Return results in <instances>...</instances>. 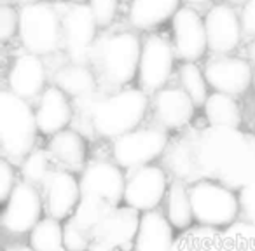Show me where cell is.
<instances>
[{
	"instance_id": "16",
	"label": "cell",
	"mask_w": 255,
	"mask_h": 251,
	"mask_svg": "<svg viewBox=\"0 0 255 251\" xmlns=\"http://www.w3.org/2000/svg\"><path fill=\"white\" fill-rule=\"evenodd\" d=\"M208 49L217 56H227L238 49L243 30H241L240 14L229 4H215L208 9L205 16Z\"/></svg>"
},
{
	"instance_id": "3",
	"label": "cell",
	"mask_w": 255,
	"mask_h": 251,
	"mask_svg": "<svg viewBox=\"0 0 255 251\" xmlns=\"http://www.w3.org/2000/svg\"><path fill=\"white\" fill-rule=\"evenodd\" d=\"M142 42L133 32H114L98 37L91 65L109 87H124L138 75ZM95 72V74H96Z\"/></svg>"
},
{
	"instance_id": "17",
	"label": "cell",
	"mask_w": 255,
	"mask_h": 251,
	"mask_svg": "<svg viewBox=\"0 0 255 251\" xmlns=\"http://www.w3.org/2000/svg\"><path fill=\"white\" fill-rule=\"evenodd\" d=\"M42 194L47 216L60 222L68 220L74 215L75 208L82 199L79 180L72 171L63 167L51 171L46 183L42 185Z\"/></svg>"
},
{
	"instance_id": "29",
	"label": "cell",
	"mask_w": 255,
	"mask_h": 251,
	"mask_svg": "<svg viewBox=\"0 0 255 251\" xmlns=\"http://www.w3.org/2000/svg\"><path fill=\"white\" fill-rule=\"evenodd\" d=\"M30 246L35 251H61L63 248V225L51 216L42 218L30 232Z\"/></svg>"
},
{
	"instance_id": "9",
	"label": "cell",
	"mask_w": 255,
	"mask_h": 251,
	"mask_svg": "<svg viewBox=\"0 0 255 251\" xmlns=\"http://www.w3.org/2000/svg\"><path fill=\"white\" fill-rule=\"evenodd\" d=\"M175 49L173 44L168 42L161 35H150L142 42L138 63V84L140 89L145 92L161 91L166 87L168 81L173 72Z\"/></svg>"
},
{
	"instance_id": "12",
	"label": "cell",
	"mask_w": 255,
	"mask_h": 251,
	"mask_svg": "<svg viewBox=\"0 0 255 251\" xmlns=\"http://www.w3.org/2000/svg\"><path fill=\"white\" fill-rule=\"evenodd\" d=\"M46 209L39 188L26 181H18L9 201L4 204L2 227L11 234H30L33 227L44 218Z\"/></svg>"
},
{
	"instance_id": "36",
	"label": "cell",
	"mask_w": 255,
	"mask_h": 251,
	"mask_svg": "<svg viewBox=\"0 0 255 251\" xmlns=\"http://www.w3.org/2000/svg\"><path fill=\"white\" fill-rule=\"evenodd\" d=\"M238 201H240V215L243 222L255 225V180L240 187Z\"/></svg>"
},
{
	"instance_id": "40",
	"label": "cell",
	"mask_w": 255,
	"mask_h": 251,
	"mask_svg": "<svg viewBox=\"0 0 255 251\" xmlns=\"http://www.w3.org/2000/svg\"><path fill=\"white\" fill-rule=\"evenodd\" d=\"M184 2L189 5H206V4H210L212 0H184Z\"/></svg>"
},
{
	"instance_id": "10",
	"label": "cell",
	"mask_w": 255,
	"mask_h": 251,
	"mask_svg": "<svg viewBox=\"0 0 255 251\" xmlns=\"http://www.w3.org/2000/svg\"><path fill=\"white\" fill-rule=\"evenodd\" d=\"M140 218L142 215L129 206L112 208L93 232L89 251H123L129 244H135Z\"/></svg>"
},
{
	"instance_id": "18",
	"label": "cell",
	"mask_w": 255,
	"mask_h": 251,
	"mask_svg": "<svg viewBox=\"0 0 255 251\" xmlns=\"http://www.w3.org/2000/svg\"><path fill=\"white\" fill-rule=\"evenodd\" d=\"M46 65H44L42 58L37 56V54H19L9 68V91H12L26 101L33 98L39 99V96L46 89Z\"/></svg>"
},
{
	"instance_id": "38",
	"label": "cell",
	"mask_w": 255,
	"mask_h": 251,
	"mask_svg": "<svg viewBox=\"0 0 255 251\" xmlns=\"http://www.w3.org/2000/svg\"><path fill=\"white\" fill-rule=\"evenodd\" d=\"M240 21L243 37H254L255 39V0H248L247 4L241 7Z\"/></svg>"
},
{
	"instance_id": "4",
	"label": "cell",
	"mask_w": 255,
	"mask_h": 251,
	"mask_svg": "<svg viewBox=\"0 0 255 251\" xmlns=\"http://www.w3.org/2000/svg\"><path fill=\"white\" fill-rule=\"evenodd\" d=\"M35 108L9 89L0 92V150L11 163L23 161L35 147Z\"/></svg>"
},
{
	"instance_id": "46",
	"label": "cell",
	"mask_w": 255,
	"mask_h": 251,
	"mask_svg": "<svg viewBox=\"0 0 255 251\" xmlns=\"http://www.w3.org/2000/svg\"><path fill=\"white\" fill-rule=\"evenodd\" d=\"M61 251H67V250H61Z\"/></svg>"
},
{
	"instance_id": "43",
	"label": "cell",
	"mask_w": 255,
	"mask_h": 251,
	"mask_svg": "<svg viewBox=\"0 0 255 251\" xmlns=\"http://www.w3.org/2000/svg\"><path fill=\"white\" fill-rule=\"evenodd\" d=\"M248 56L252 58V61H255V39H254V42L248 46Z\"/></svg>"
},
{
	"instance_id": "34",
	"label": "cell",
	"mask_w": 255,
	"mask_h": 251,
	"mask_svg": "<svg viewBox=\"0 0 255 251\" xmlns=\"http://www.w3.org/2000/svg\"><path fill=\"white\" fill-rule=\"evenodd\" d=\"M86 4L91 9L98 28H107L112 25L119 9V0H88Z\"/></svg>"
},
{
	"instance_id": "15",
	"label": "cell",
	"mask_w": 255,
	"mask_h": 251,
	"mask_svg": "<svg viewBox=\"0 0 255 251\" xmlns=\"http://www.w3.org/2000/svg\"><path fill=\"white\" fill-rule=\"evenodd\" d=\"M205 77L215 92L240 96L252 85L254 68L247 60L238 56H217L206 61Z\"/></svg>"
},
{
	"instance_id": "23",
	"label": "cell",
	"mask_w": 255,
	"mask_h": 251,
	"mask_svg": "<svg viewBox=\"0 0 255 251\" xmlns=\"http://www.w3.org/2000/svg\"><path fill=\"white\" fill-rule=\"evenodd\" d=\"M47 152L51 159L56 161L63 166V169L79 171L82 169L86 163V154H88V145H86L84 136L75 129H63L51 136L47 143Z\"/></svg>"
},
{
	"instance_id": "41",
	"label": "cell",
	"mask_w": 255,
	"mask_h": 251,
	"mask_svg": "<svg viewBox=\"0 0 255 251\" xmlns=\"http://www.w3.org/2000/svg\"><path fill=\"white\" fill-rule=\"evenodd\" d=\"M224 2H226V4H229V5H233V7H236V5H241V7H243L248 0H224Z\"/></svg>"
},
{
	"instance_id": "1",
	"label": "cell",
	"mask_w": 255,
	"mask_h": 251,
	"mask_svg": "<svg viewBox=\"0 0 255 251\" xmlns=\"http://www.w3.org/2000/svg\"><path fill=\"white\" fill-rule=\"evenodd\" d=\"M203 169L212 173L227 187H243L255 180V138L238 129L212 128L198 147Z\"/></svg>"
},
{
	"instance_id": "24",
	"label": "cell",
	"mask_w": 255,
	"mask_h": 251,
	"mask_svg": "<svg viewBox=\"0 0 255 251\" xmlns=\"http://www.w3.org/2000/svg\"><path fill=\"white\" fill-rule=\"evenodd\" d=\"M54 85L61 89L70 98L86 99L96 94V74L89 65L68 63L54 72Z\"/></svg>"
},
{
	"instance_id": "35",
	"label": "cell",
	"mask_w": 255,
	"mask_h": 251,
	"mask_svg": "<svg viewBox=\"0 0 255 251\" xmlns=\"http://www.w3.org/2000/svg\"><path fill=\"white\" fill-rule=\"evenodd\" d=\"M19 32V11L14 5H0V40L9 42Z\"/></svg>"
},
{
	"instance_id": "7",
	"label": "cell",
	"mask_w": 255,
	"mask_h": 251,
	"mask_svg": "<svg viewBox=\"0 0 255 251\" xmlns=\"http://www.w3.org/2000/svg\"><path fill=\"white\" fill-rule=\"evenodd\" d=\"M56 9L61 18V32H63V47L70 63L89 65L91 67V53L98 40V25L88 4H70V2H56Z\"/></svg>"
},
{
	"instance_id": "44",
	"label": "cell",
	"mask_w": 255,
	"mask_h": 251,
	"mask_svg": "<svg viewBox=\"0 0 255 251\" xmlns=\"http://www.w3.org/2000/svg\"><path fill=\"white\" fill-rule=\"evenodd\" d=\"M61 2H70V4H86L88 0H61Z\"/></svg>"
},
{
	"instance_id": "39",
	"label": "cell",
	"mask_w": 255,
	"mask_h": 251,
	"mask_svg": "<svg viewBox=\"0 0 255 251\" xmlns=\"http://www.w3.org/2000/svg\"><path fill=\"white\" fill-rule=\"evenodd\" d=\"M5 251H35V250L32 246H28V244H14V246L5 248Z\"/></svg>"
},
{
	"instance_id": "6",
	"label": "cell",
	"mask_w": 255,
	"mask_h": 251,
	"mask_svg": "<svg viewBox=\"0 0 255 251\" xmlns=\"http://www.w3.org/2000/svg\"><path fill=\"white\" fill-rule=\"evenodd\" d=\"M192 211L198 225L226 230L240 216L238 194L217 180H198L189 187Z\"/></svg>"
},
{
	"instance_id": "22",
	"label": "cell",
	"mask_w": 255,
	"mask_h": 251,
	"mask_svg": "<svg viewBox=\"0 0 255 251\" xmlns=\"http://www.w3.org/2000/svg\"><path fill=\"white\" fill-rule=\"evenodd\" d=\"M182 0H131L128 9V21L135 30L150 32L156 26L173 19Z\"/></svg>"
},
{
	"instance_id": "5",
	"label": "cell",
	"mask_w": 255,
	"mask_h": 251,
	"mask_svg": "<svg viewBox=\"0 0 255 251\" xmlns=\"http://www.w3.org/2000/svg\"><path fill=\"white\" fill-rule=\"evenodd\" d=\"M18 35L26 53L44 58L60 51L63 47V32L56 5L42 0L19 9Z\"/></svg>"
},
{
	"instance_id": "14",
	"label": "cell",
	"mask_w": 255,
	"mask_h": 251,
	"mask_svg": "<svg viewBox=\"0 0 255 251\" xmlns=\"http://www.w3.org/2000/svg\"><path fill=\"white\" fill-rule=\"evenodd\" d=\"M79 183H81L82 195L98 197L109 202L112 208L124 202L126 178H124L123 167L116 163L93 161L82 169Z\"/></svg>"
},
{
	"instance_id": "28",
	"label": "cell",
	"mask_w": 255,
	"mask_h": 251,
	"mask_svg": "<svg viewBox=\"0 0 255 251\" xmlns=\"http://www.w3.org/2000/svg\"><path fill=\"white\" fill-rule=\"evenodd\" d=\"M112 209V206L109 202L102 201L98 197H88V195H82L81 202L75 208L74 215L68 220L75 223L77 227H81L82 230H86L88 234L95 232V229L103 222L109 211Z\"/></svg>"
},
{
	"instance_id": "25",
	"label": "cell",
	"mask_w": 255,
	"mask_h": 251,
	"mask_svg": "<svg viewBox=\"0 0 255 251\" xmlns=\"http://www.w3.org/2000/svg\"><path fill=\"white\" fill-rule=\"evenodd\" d=\"M164 208H166V218L173 225V229L189 230L194 227V211H192L191 194L189 187L182 180H175L170 183L166 199H164Z\"/></svg>"
},
{
	"instance_id": "11",
	"label": "cell",
	"mask_w": 255,
	"mask_h": 251,
	"mask_svg": "<svg viewBox=\"0 0 255 251\" xmlns=\"http://www.w3.org/2000/svg\"><path fill=\"white\" fill-rule=\"evenodd\" d=\"M168 178L163 167L156 164L138 167L126 178L124 204L138 213L154 211L168 194Z\"/></svg>"
},
{
	"instance_id": "20",
	"label": "cell",
	"mask_w": 255,
	"mask_h": 251,
	"mask_svg": "<svg viewBox=\"0 0 255 251\" xmlns=\"http://www.w3.org/2000/svg\"><path fill=\"white\" fill-rule=\"evenodd\" d=\"M196 105L182 87H163L154 94V115L166 131L180 129L192 120Z\"/></svg>"
},
{
	"instance_id": "31",
	"label": "cell",
	"mask_w": 255,
	"mask_h": 251,
	"mask_svg": "<svg viewBox=\"0 0 255 251\" xmlns=\"http://www.w3.org/2000/svg\"><path fill=\"white\" fill-rule=\"evenodd\" d=\"M51 156L47 150L33 149L25 159L21 161V174L26 183L33 187H42L47 176L51 174Z\"/></svg>"
},
{
	"instance_id": "42",
	"label": "cell",
	"mask_w": 255,
	"mask_h": 251,
	"mask_svg": "<svg viewBox=\"0 0 255 251\" xmlns=\"http://www.w3.org/2000/svg\"><path fill=\"white\" fill-rule=\"evenodd\" d=\"M18 4H21V7H25V5H32V4H39V2H42V0H16Z\"/></svg>"
},
{
	"instance_id": "33",
	"label": "cell",
	"mask_w": 255,
	"mask_h": 251,
	"mask_svg": "<svg viewBox=\"0 0 255 251\" xmlns=\"http://www.w3.org/2000/svg\"><path fill=\"white\" fill-rule=\"evenodd\" d=\"M91 246V234L82 230L68 220L63 225V248L67 251H89Z\"/></svg>"
},
{
	"instance_id": "45",
	"label": "cell",
	"mask_w": 255,
	"mask_h": 251,
	"mask_svg": "<svg viewBox=\"0 0 255 251\" xmlns=\"http://www.w3.org/2000/svg\"><path fill=\"white\" fill-rule=\"evenodd\" d=\"M252 85H254V89H255V70H254V81H252Z\"/></svg>"
},
{
	"instance_id": "37",
	"label": "cell",
	"mask_w": 255,
	"mask_h": 251,
	"mask_svg": "<svg viewBox=\"0 0 255 251\" xmlns=\"http://www.w3.org/2000/svg\"><path fill=\"white\" fill-rule=\"evenodd\" d=\"M16 174L14 169H12V164L11 161L4 159L0 161V202L5 204L11 197L12 190L16 187Z\"/></svg>"
},
{
	"instance_id": "8",
	"label": "cell",
	"mask_w": 255,
	"mask_h": 251,
	"mask_svg": "<svg viewBox=\"0 0 255 251\" xmlns=\"http://www.w3.org/2000/svg\"><path fill=\"white\" fill-rule=\"evenodd\" d=\"M168 147V133L163 128H136L112 143V156L123 169L135 171L159 159Z\"/></svg>"
},
{
	"instance_id": "30",
	"label": "cell",
	"mask_w": 255,
	"mask_h": 251,
	"mask_svg": "<svg viewBox=\"0 0 255 251\" xmlns=\"http://www.w3.org/2000/svg\"><path fill=\"white\" fill-rule=\"evenodd\" d=\"M178 82L196 106H205L210 96L205 70H201L196 63H182L178 68Z\"/></svg>"
},
{
	"instance_id": "21",
	"label": "cell",
	"mask_w": 255,
	"mask_h": 251,
	"mask_svg": "<svg viewBox=\"0 0 255 251\" xmlns=\"http://www.w3.org/2000/svg\"><path fill=\"white\" fill-rule=\"evenodd\" d=\"M173 225L159 211L142 213L133 251H173Z\"/></svg>"
},
{
	"instance_id": "13",
	"label": "cell",
	"mask_w": 255,
	"mask_h": 251,
	"mask_svg": "<svg viewBox=\"0 0 255 251\" xmlns=\"http://www.w3.org/2000/svg\"><path fill=\"white\" fill-rule=\"evenodd\" d=\"M175 56L184 63H196L208 51L205 19L192 7H180L171 19Z\"/></svg>"
},
{
	"instance_id": "19",
	"label": "cell",
	"mask_w": 255,
	"mask_h": 251,
	"mask_svg": "<svg viewBox=\"0 0 255 251\" xmlns=\"http://www.w3.org/2000/svg\"><path fill=\"white\" fill-rule=\"evenodd\" d=\"M74 119V106L68 94H65L58 85H47L37 99L35 120L39 133L46 136H54L56 133L67 129Z\"/></svg>"
},
{
	"instance_id": "27",
	"label": "cell",
	"mask_w": 255,
	"mask_h": 251,
	"mask_svg": "<svg viewBox=\"0 0 255 251\" xmlns=\"http://www.w3.org/2000/svg\"><path fill=\"white\" fill-rule=\"evenodd\" d=\"M173 251H229L222 230L208 227H192L184 230L178 239H175Z\"/></svg>"
},
{
	"instance_id": "26",
	"label": "cell",
	"mask_w": 255,
	"mask_h": 251,
	"mask_svg": "<svg viewBox=\"0 0 255 251\" xmlns=\"http://www.w3.org/2000/svg\"><path fill=\"white\" fill-rule=\"evenodd\" d=\"M203 108L212 128L238 129L241 126V108L234 96L212 92Z\"/></svg>"
},
{
	"instance_id": "2",
	"label": "cell",
	"mask_w": 255,
	"mask_h": 251,
	"mask_svg": "<svg viewBox=\"0 0 255 251\" xmlns=\"http://www.w3.org/2000/svg\"><path fill=\"white\" fill-rule=\"evenodd\" d=\"M84 103L89 126L102 138L116 140L140 126L149 110L147 92L140 87H126L107 96L79 99Z\"/></svg>"
},
{
	"instance_id": "32",
	"label": "cell",
	"mask_w": 255,
	"mask_h": 251,
	"mask_svg": "<svg viewBox=\"0 0 255 251\" xmlns=\"http://www.w3.org/2000/svg\"><path fill=\"white\" fill-rule=\"evenodd\" d=\"M229 251H255V225L254 223H233L224 230Z\"/></svg>"
}]
</instances>
